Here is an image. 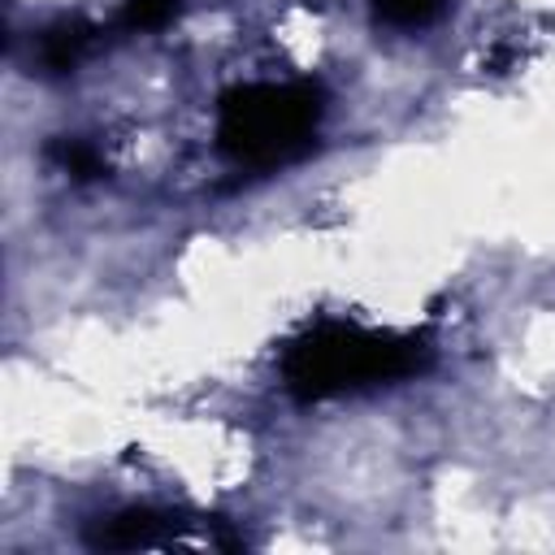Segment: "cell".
<instances>
[{
  "mask_svg": "<svg viewBox=\"0 0 555 555\" xmlns=\"http://www.w3.org/2000/svg\"><path fill=\"white\" fill-rule=\"evenodd\" d=\"M321 113L317 82H247L221 100L217 143L247 169H273L312 147Z\"/></svg>",
  "mask_w": 555,
  "mask_h": 555,
  "instance_id": "7a4b0ae2",
  "label": "cell"
},
{
  "mask_svg": "<svg viewBox=\"0 0 555 555\" xmlns=\"http://www.w3.org/2000/svg\"><path fill=\"white\" fill-rule=\"evenodd\" d=\"M95 48V26L87 22H56L39 35V65L48 74H69Z\"/></svg>",
  "mask_w": 555,
  "mask_h": 555,
  "instance_id": "277c9868",
  "label": "cell"
},
{
  "mask_svg": "<svg viewBox=\"0 0 555 555\" xmlns=\"http://www.w3.org/2000/svg\"><path fill=\"white\" fill-rule=\"evenodd\" d=\"M52 156H56V165L65 169V173H74V178H95L104 165H100V152L91 147V143H82V139H56L52 143Z\"/></svg>",
  "mask_w": 555,
  "mask_h": 555,
  "instance_id": "52a82bcc",
  "label": "cell"
},
{
  "mask_svg": "<svg viewBox=\"0 0 555 555\" xmlns=\"http://www.w3.org/2000/svg\"><path fill=\"white\" fill-rule=\"evenodd\" d=\"M429 364V347L403 334H373L360 325L325 321L291 343L282 373L299 399H330L360 386H386L421 373Z\"/></svg>",
  "mask_w": 555,
  "mask_h": 555,
  "instance_id": "6da1fadb",
  "label": "cell"
},
{
  "mask_svg": "<svg viewBox=\"0 0 555 555\" xmlns=\"http://www.w3.org/2000/svg\"><path fill=\"white\" fill-rule=\"evenodd\" d=\"M178 13V0H126V9L117 13L121 30H156Z\"/></svg>",
  "mask_w": 555,
  "mask_h": 555,
  "instance_id": "8992f818",
  "label": "cell"
},
{
  "mask_svg": "<svg viewBox=\"0 0 555 555\" xmlns=\"http://www.w3.org/2000/svg\"><path fill=\"white\" fill-rule=\"evenodd\" d=\"M442 4H447V0H373L377 17H382L386 26H403V30L434 22V17L442 13Z\"/></svg>",
  "mask_w": 555,
  "mask_h": 555,
  "instance_id": "5b68a950",
  "label": "cell"
},
{
  "mask_svg": "<svg viewBox=\"0 0 555 555\" xmlns=\"http://www.w3.org/2000/svg\"><path fill=\"white\" fill-rule=\"evenodd\" d=\"M87 546L95 551H238L243 538L225 529L221 520H191L182 512H156V507H126L113 516H100L87 529Z\"/></svg>",
  "mask_w": 555,
  "mask_h": 555,
  "instance_id": "3957f363",
  "label": "cell"
}]
</instances>
